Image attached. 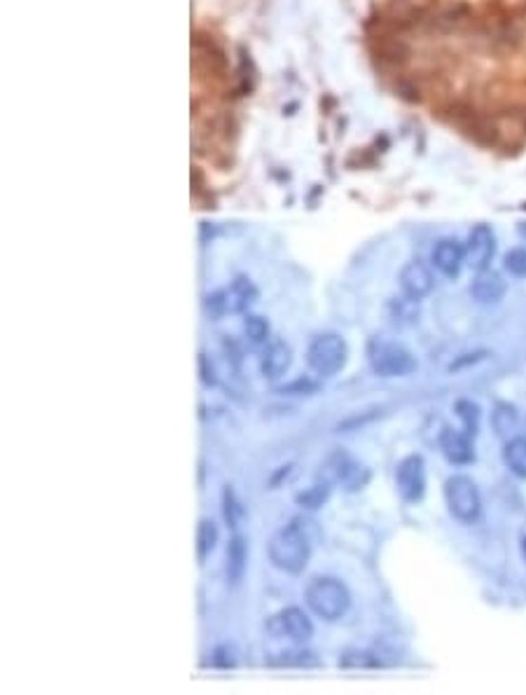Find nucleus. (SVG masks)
I'll return each instance as SVG.
<instances>
[{"label":"nucleus","instance_id":"nucleus-15","mask_svg":"<svg viewBox=\"0 0 526 695\" xmlns=\"http://www.w3.org/2000/svg\"><path fill=\"white\" fill-rule=\"evenodd\" d=\"M225 300H228L229 314H241L258 300V289L248 277H237L232 286L225 290Z\"/></svg>","mask_w":526,"mask_h":695},{"label":"nucleus","instance_id":"nucleus-19","mask_svg":"<svg viewBox=\"0 0 526 695\" xmlns=\"http://www.w3.org/2000/svg\"><path fill=\"white\" fill-rule=\"evenodd\" d=\"M269 665H277V668H314V665H318V661L311 651L288 649L269 658Z\"/></svg>","mask_w":526,"mask_h":695},{"label":"nucleus","instance_id":"nucleus-18","mask_svg":"<svg viewBox=\"0 0 526 695\" xmlns=\"http://www.w3.org/2000/svg\"><path fill=\"white\" fill-rule=\"evenodd\" d=\"M454 410L456 417L461 419V426H463L461 431L471 436V438H475V436L480 434V422H482V410H480V406H477L475 401L463 398V401H456Z\"/></svg>","mask_w":526,"mask_h":695},{"label":"nucleus","instance_id":"nucleus-22","mask_svg":"<svg viewBox=\"0 0 526 695\" xmlns=\"http://www.w3.org/2000/svg\"><path fill=\"white\" fill-rule=\"evenodd\" d=\"M330 492H333V485H327V483H323V480H318L316 485L307 487L302 494H297V504L302 508H307V511H316V508H321L323 504L330 499Z\"/></svg>","mask_w":526,"mask_h":695},{"label":"nucleus","instance_id":"nucleus-13","mask_svg":"<svg viewBox=\"0 0 526 695\" xmlns=\"http://www.w3.org/2000/svg\"><path fill=\"white\" fill-rule=\"evenodd\" d=\"M246 569H248V541H246V536L234 534L228 543V553H225V579H228V583H241Z\"/></svg>","mask_w":526,"mask_h":695},{"label":"nucleus","instance_id":"nucleus-3","mask_svg":"<svg viewBox=\"0 0 526 695\" xmlns=\"http://www.w3.org/2000/svg\"><path fill=\"white\" fill-rule=\"evenodd\" d=\"M444 504L454 520L472 524L482 515V496L477 490L475 480L468 475H452L444 483Z\"/></svg>","mask_w":526,"mask_h":695},{"label":"nucleus","instance_id":"nucleus-21","mask_svg":"<svg viewBox=\"0 0 526 695\" xmlns=\"http://www.w3.org/2000/svg\"><path fill=\"white\" fill-rule=\"evenodd\" d=\"M218 536H220V532H218L216 523L204 517L200 523V527H197V555H200V562H204L206 557L213 553V548H216L218 543Z\"/></svg>","mask_w":526,"mask_h":695},{"label":"nucleus","instance_id":"nucleus-27","mask_svg":"<svg viewBox=\"0 0 526 695\" xmlns=\"http://www.w3.org/2000/svg\"><path fill=\"white\" fill-rule=\"evenodd\" d=\"M206 312L213 318H220L222 314H228V300H225V290H216V293L206 295Z\"/></svg>","mask_w":526,"mask_h":695},{"label":"nucleus","instance_id":"nucleus-5","mask_svg":"<svg viewBox=\"0 0 526 695\" xmlns=\"http://www.w3.org/2000/svg\"><path fill=\"white\" fill-rule=\"evenodd\" d=\"M370 366L379 377H407L416 370V358L398 342H375L370 347Z\"/></svg>","mask_w":526,"mask_h":695},{"label":"nucleus","instance_id":"nucleus-16","mask_svg":"<svg viewBox=\"0 0 526 695\" xmlns=\"http://www.w3.org/2000/svg\"><path fill=\"white\" fill-rule=\"evenodd\" d=\"M492 426L501 440L508 443L510 438L520 436V412L510 403H496L492 412Z\"/></svg>","mask_w":526,"mask_h":695},{"label":"nucleus","instance_id":"nucleus-12","mask_svg":"<svg viewBox=\"0 0 526 695\" xmlns=\"http://www.w3.org/2000/svg\"><path fill=\"white\" fill-rule=\"evenodd\" d=\"M293 366V349L283 339H274L265 347L260 357V373L265 379H278Z\"/></svg>","mask_w":526,"mask_h":695},{"label":"nucleus","instance_id":"nucleus-26","mask_svg":"<svg viewBox=\"0 0 526 695\" xmlns=\"http://www.w3.org/2000/svg\"><path fill=\"white\" fill-rule=\"evenodd\" d=\"M237 649H234V644H220L213 649V653H210V662L216 665V668L220 670H229L237 665Z\"/></svg>","mask_w":526,"mask_h":695},{"label":"nucleus","instance_id":"nucleus-10","mask_svg":"<svg viewBox=\"0 0 526 695\" xmlns=\"http://www.w3.org/2000/svg\"><path fill=\"white\" fill-rule=\"evenodd\" d=\"M431 265L443 277L456 279L465 265V244L459 240H440L431 250Z\"/></svg>","mask_w":526,"mask_h":695},{"label":"nucleus","instance_id":"nucleus-11","mask_svg":"<svg viewBox=\"0 0 526 695\" xmlns=\"http://www.w3.org/2000/svg\"><path fill=\"white\" fill-rule=\"evenodd\" d=\"M440 450L444 459L454 466H468L475 462V450H472V438L456 428H444L440 434Z\"/></svg>","mask_w":526,"mask_h":695},{"label":"nucleus","instance_id":"nucleus-8","mask_svg":"<svg viewBox=\"0 0 526 695\" xmlns=\"http://www.w3.org/2000/svg\"><path fill=\"white\" fill-rule=\"evenodd\" d=\"M493 256H496V234L489 225H475L465 240V265L475 272H484L492 268Z\"/></svg>","mask_w":526,"mask_h":695},{"label":"nucleus","instance_id":"nucleus-17","mask_svg":"<svg viewBox=\"0 0 526 695\" xmlns=\"http://www.w3.org/2000/svg\"><path fill=\"white\" fill-rule=\"evenodd\" d=\"M503 462L517 478L526 480V436H515L505 443Z\"/></svg>","mask_w":526,"mask_h":695},{"label":"nucleus","instance_id":"nucleus-24","mask_svg":"<svg viewBox=\"0 0 526 695\" xmlns=\"http://www.w3.org/2000/svg\"><path fill=\"white\" fill-rule=\"evenodd\" d=\"M222 515H225L229 527H239L241 517H244V506H241V501L237 499V494L229 487L222 492Z\"/></svg>","mask_w":526,"mask_h":695},{"label":"nucleus","instance_id":"nucleus-29","mask_svg":"<svg viewBox=\"0 0 526 695\" xmlns=\"http://www.w3.org/2000/svg\"><path fill=\"white\" fill-rule=\"evenodd\" d=\"M521 557H524V562H526V536L521 539Z\"/></svg>","mask_w":526,"mask_h":695},{"label":"nucleus","instance_id":"nucleus-9","mask_svg":"<svg viewBox=\"0 0 526 695\" xmlns=\"http://www.w3.org/2000/svg\"><path fill=\"white\" fill-rule=\"evenodd\" d=\"M400 289H403V295L412 298V300H421V298H426V295L433 293L435 289V274L433 269L428 268L424 260H410L400 269Z\"/></svg>","mask_w":526,"mask_h":695},{"label":"nucleus","instance_id":"nucleus-7","mask_svg":"<svg viewBox=\"0 0 526 695\" xmlns=\"http://www.w3.org/2000/svg\"><path fill=\"white\" fill-rule=\"evenodd\" d=\"M269 632L274 634V637H286V640H290L293 644H305V641H309L311 637H314V623H311V618L307 616L302 609H297V606H288V609H283V612H278L277 616H272V621H269Z\"/></svg>","mask_w":526,"mask_h":695},{"label":"nucleus","instance_id":"nucleus-1","mask_svg":"<svg viewBox=\"0 0 526 695\" xmlns=\"http://www.w3.org/2000/svg\"><path fill=\"white\" fill-rule=\"evenodd\" d=\"M316 529L311 520L295 517L293 523L274 532L267 543V555L277 569L286 573H299L307 567L314 551Z\"/></svg>","mask_w":526,"mask_h":695},{"label":"nucleus","instance_id":"nucleus-6","mask_svg":"<svg viewBox=\"0 0 526 695\" xmlns=\"http://www.w3.org/2000/svg\"><path fill=\"white\" fill-rule=\"evenodd\" d=\"M395 487H398V494L407 504H416V501L424 499V494H426V462H424V456H404L395 468Z\"/></svg>","mask_w":526,"mask_h":695},{"label":"nucleus","instance_id":"nucleus-2","mask_svg":"<svg viewBox=\"0 0 526 695\" xmlns=\"http://www.w3.org/2000/svg\"><path fill=\"white\" fill-rule=\"evenodd\" d=\"M305 602L314 616L333 623V621L346 616V612L351 609V592L342 581L333 579V576H318L307 585Z\"/></svg>","mask_w":526,"mask_h":695},{"label":"nucleus","instance_id":"nucleus-20","mask_svg":"<svg viewBox=\"0 0 526 695\" xmlns=\"http://www.w3.org/2000/svg\"><path fill=\"white\" fill-rule=\"evenodd\" d=\"M244 339L250 347H265L269 342V323L258 314L244 318Z\"/></svg>","mask_w":526,"mask_h":695},{"label":"nucleus","instance_id":"nucleus-14","mask_svg":"<svg viewBox=\"0 0 526 695\" xmlns=\"http://www.w3.org/2000/svg\"><path fill=\"white\" fill-rule=\"evenodd\" d=\"M471 293L477 302L493 305V302L503 300V295L508 293V281L499 272L484 269V272H477L475 281L471 286Z\"/></svg>","mask_w":526,"mask_h":695},{"label":"nucleus","instance_id":"nucleus-23","mask_svg":"<svg viewBox=\"0 0 526 695\" xmlns=\"http://www.w3.org/2000/svg\"><path fill=\"white\" fill-rule=\"evenodd\" d=\"M339 665L346 670H367V668H379L382 665V661H379L372 651H360V649H351L346 651V653H342V658H339Z\"/></svg>","mask_w":526,"mask_h":695},{"label":"nucleus","instance_id":"nucleus-28","mask_svg":"<svg viewBox=\"0 0 526 695\" xmlns=\"http://www.w3.org/2000/svg\"><path fill=\"white\" fill-rule=\"evenodd\" d=\"M281 394H309V391H316V384L309 382V379H297L295 384H288V387H281Z\"/></svg>","mask_w":526,"mask_h":695},{"label":"nucleus","instance_id":"nucleus-25","mask_svg":"<svg viewBox=\"0 0 526 695\" xmlns=\"http://www.w3.org/2000/svg\"><path fill=\"white\" fill-rule=\"evenodd\" d=\"M503 268L510 277L526 279V249H510L503 256Z\"/></svg>","mask_w":526,"mask_h":695},{"label":"nucleus","instance_id":"nucleus-4","mask_svg":"<svg viewBox=\"0 0 526 695\" xmlns=\"http://www.w3.org/2000/svg\"><path fill=\"white\" fill-rule=\"evenodd\" d=\"M346 357H349V347L344 342V338L335 333H323L318 338L311 339L309 349H307V363L318 377H333L346 366Z\"/></svg>","mask_w":526,"mask_h":695}]
</instances>
